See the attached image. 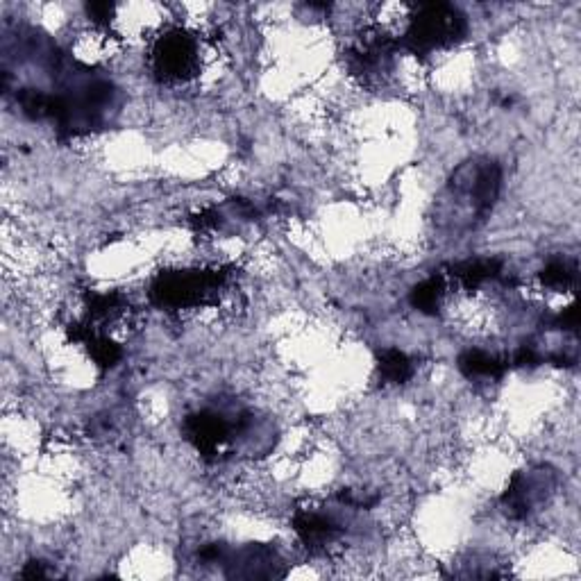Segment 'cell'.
I'll return each mask as SVG.
<instances>
[{
	"instance_id": "cell-13",
	"label": "cell",
	"mask_w": 581,
	"mask_h": 581,
	"mask_svg": "<svg viewBox=\"0 0 581 581\" xmlns=\"http://www.w3.org/2000/svg\"><path fill=\"white\" fill-rule=\"evenodd\" d=\"M443 298H445V277L443 275L427 277V280L414 286V291H411V296H409L414 309H418L420 314H427V316H432L441 309Z\"/></svg>"
},
{
	"instance_id": "cell-3",
	"label": "cell",
	"mask_w": 581,
	"mask_h": 581,
	"mask_svg": "<svg viewBox=\"0 0 581 581\" xmlns=\"http://www.w3.org/2000/svg\"><path fill=\"white\" fill-rule=\"evenodd\" d=\"M502 191V168L495 159L479 157L461 164L452 173L448 193L459 205H468L473 221H484L491 214Z\"/></svg>"
},
{
	"instance_id": "cell-19",
	"label": "cell",
	"mask_w": 581,
	"mask_h": 581,
	"mask_svg": "<svg viewBox=\"0 0 581 581\" xmlns=\"http://www.w3.org/2000/svg\"><path fill=\"white\" fill-rule=\"evenodd\" d=\"M511 361H513V366H518V368H534L538 364H543V357H541V352L532 348V345H522L520 350H516V355H513Z\"/></svg>"
},
{
	"instance_id": "cell-2",
	"label": "cell",
	"mask_w": 581,
	"mask_h": 581,
	"mask_svg": "<svg viewBox=\"0 0 581 581\" xmlns=\"http://www.w3.org/2000/svg\"><path fill=\"white\" fill-rule=\"evenodd\" d=\"M230 273L225 268L212 271H166L150 286V300L159 309H191L212 305L218 300Z\"/></svg>"
},
{
	"instance_id": "cell-14",
	"label": "cell",
	"mask_w": 581,
	"mask_h": 581,
	"mask_svg": "<svg viewBox=\"0 0 581 581\" xmlns=\"http://www.w3.org/2000/svg\"><path fill=\"white\" fill-rule=\"evenodd\" d=\"M377 370L386 384H404L414 377V364L398 348H386L377 359Z\"/></svg>"
},
{
	"instance_id": "cell-10",
	"label": "cell",
	"mask_w": 581,
	"mask_h": 581,
	"mask_svg": "<svg viewBox=\"0 0 581 581\" xmlns=\"http://www.w3.org/2000/svg\"><path fill=\"white\" fill-rule=\"evenodd\" d=\"M69 336L75 343L87 345L91 359H94L100 368H114L123 359L121 345L107 339L105 334L96 332L91 323H73L69 327Z\"/></svg>"
},
{
	"instance_id": "cell-18",
	"label": "cell",
	"mask_w": 581,
	"mask_h": 581,
	"mask_svg": "<svg viewBox=\"0 0 581 581\" xmlns=\"http://www.w3.org/2000/svg\"><path fill=\"white\" fill-rule=\"evenodd\" d=\"M114 10H116V7L112 3H89L87 5V16L96 25H103V28H105V25L112 23Z\"/></svg>"
},
{
	"instance_id": "cell-8",
	"label": "cell",
	"mask_w": 581,
	"mask_h": 581,
	"mask_svg": "<svg viewBox=\"0 0 581 581\" xmlns=\"http://www.w3.org/2000/svg\"><path fill=\"white\" fill-rule=\"evenodd\" d=\"M221 566L225 568V575L232 579H271L284 575L282 559L275 547L261 543L239 547V550L227 547Z\"/></svg>"
},
{
	"instance_id": "cell-6",
	"label": "cell",
	"mask_w": 581,
	"mask_h": 581,
	"mask_svg": "<svg viewBox=\"0 0 581 581\" xmlns=\"http://www.w3.org/2000/svg\"><path fill=\"white\" fill-rule=\"evenodd\" d=\"M200 71L198 41L187 30H168L153 46V73L164 84H182Z\"/></svg>"
},
{
	"instance_id": "cell-16",
	"label": "cell",
	"mask_w": 581,
	"mask_h": 581,
	"mask_svg": "<svg viewBox=\"0 0 581 581\" xmlns=\"http://www.w3.org/2000/svg\"><path fill=\"white\" fill-rule=\"evenodd\" d=\"M125 307H128V300H125L121 293H94V296H89L87 302V309H89V316L94 318V321H107V318H116L119 314H123Z\"/></svg>"
},
{
	"instance_id": "cell-20",
	"label": "cell",
	"mask_w": 581,
	"mask_h": 581,
	"mask_svg": "<svg viewBox=\"0 0 581 581\" xmlns=\"http://www.w3.org/2000/svg\"><path fill=\"white\" fill-rule=\"evenodd\" d=\"M21 577H23V579H46V577H48V572H46V568H44V563L30 561L28 566L23 568Z\"/></svg>"
},
{
	"instance_id": "cell-12",
	"label": "cell",
	"mask_w": 581,
	"mask_h": 581,
	"mask_svg": "<svg viewBox=\"0 0 581 581\" xmlns=\"http://www.w3.org/2000/svg\"><path fill=\"white\" fill-rule=\"evenodd\" d=\"M502 273L500 259H466L450 268V275L466 289H477L488 280H495Z\"/></svg>"
},
{
	"instance_id": "cell-1",
	"label": "cell",
	"mask_w": 581,
	"mask_h": 581,
	"mask_svg": "<svg viewBox=\"0 0 581 581\" xmlns=\"http://www.w3.org/2000/svg\"><path fill=\"white\" fill-rule=\"evenodd\" d=\"M466 32V16L457 7L448 3H427L420 5L416 14L411 16L400 46L409 50L411 55L425 60L429 55L457 46L466 37Z\"/></svg>"
},
{
	"instance_id": "cell-17",
	"label": "cell",
	"mask_w": 581,
	"mask_h": 581,
	"mask_svg": "<svg viewBox=\"0 0 581 581\" xmlns=\"http://www.w3.org/2000/svg\"><path fill=\"white\" fill-rule=\"evenodd\" d=\"M552 325L557 327V330H563V332H575L577 325H579V309H577V305H570L563 311H559V314L554 316Z\"/></svg>"
},
{
	"instance_id": "cell-7",
	"label": "cell",
	"mask_w": 581,
	"mask_h": 581,
	"mask_svg": "<svg viewBox=\"0 0 581 581\" xmlns=\"http://www.w3.org/2000/svg\"><path fill=\"white\" fill-rule=\"evenodd\" d=\"M400 41L384 30H366L345 53L348 69L361 80H380L393 69V57Z\"/></svg>"
},
{
	"instance_id": "cell-4",
	"label": "cell",
	"mask_w": 581,
	"mask_h": 581,
	"mask_svg": "<svg viewBox=\"0 0 581 581\" xmlns=\"http://www.w3.org/2000/svg\"><path fill=\"white\" fill-rule=\"evenodd\" d=\"M250 425L248 416L230 418L223 411L216 409H200L196 414L184 418L182 432L184 439L191 443V448L205 459H216L237 434H246Z\"/></svg>"
},
{
	"instance_id": "cell-5",
	"label": "cell",
	"mask_w": 581,
	"mask_h": 581,
	"mask_svg": "<svg viewBox=\"0 0 581 581\" xmlns=\"http://www.w3.org/2000/svg\"><path fill=\"white\" fill-rule=\"evenodd\" d=\"M559 477L550 466H536L513 473L502 493V509L511 520H527L557 491Z\"/></svg>"
},
{
	"instance_id": "cell-9",
	"label": "cell",
	"mask_w": 581,
	"mask_h": 581,
	"mask_svg": "<svg viewBox=\"0 0 581 581\" xmlns=\"http://www.w3.org/2000/svg\"><path fill=\"white\" fill-rule=\"evenodd\" d=\"M293 529L311 552H325L345 534V527L339 520L316 509H298L293 513Z\"/></svg>"
},
{
	"instance_id": "cell-15",
	"label": "cell",
	"mask_w": 581,
	"mask_h": 581,
	"mask_svg": "<svg viewBox=\"0 0 581 581\" xmlns=\"http://www.w3.org/2000/svg\"><path fill=\"white\" fill-rule=\"evenodd\" d=\"M577 261L575 259H552L541 271V282L547 289H557V291H572L577 286Z\"/></svg>"
},
{
	"instance_id": "cell-11",
	"label": "cell",
	"mask_w": 581,
	"mask_h": 581,
	"mask_svg": "<svg viewBox=\"0 0 581 581\" xmlns=\"http://www.w3.org/2000/svg\"><path fill=\"white\" fill-rule=\"evenodd\" d=\"M457 366L468 380H500L507 373L509 361L488 355L484 350H466L459 357Z\"/></svg>"
}]
</instances>
